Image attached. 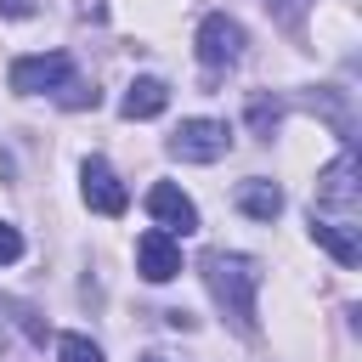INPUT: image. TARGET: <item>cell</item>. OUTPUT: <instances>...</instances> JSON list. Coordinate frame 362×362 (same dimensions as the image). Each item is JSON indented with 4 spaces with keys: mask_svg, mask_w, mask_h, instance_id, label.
Returning a JSON list of instances; mask_svg holds the SVG:
<instances>
[{
    "mask_svg": "<svg viewBox=\"0 0 362 362\" xmlns=\"http://www.w3.org/2000/svg\"><path fill=\"white\" fill-rule=\"evenodd\" d=\"M277 119H283V102H272V96H255V102H249V130H255V136H272Z\"/></svg>",
    "mask_w": 362,
    "mask_h": 362,
    "instance_id": "obj_13",
    "label": "cell"
},
{
    "mask_svg": "<svg viewBox=\"0 0 362 362\" xmlns=\"http://www.w3.org/2000/svg\"><path fill=\"white\" fill-rule=\"evenodd\" d=\"M232 153V130L221 119H181V130L170 136V158L181 164H215Z\"/></svg>",
    "mask_w": 362,
    "mask_h": 362,
    "instance_id": "obj_3",
    "label": "cell"
},
{
    "mask_svg": "<svg viewBox=\"0 0 362 362\" xmlns=\"http://www.w3.org/2000/svg\"><path fill=\"white\" fill-rule=\"evenodd\" d=\"M79 192H85V204L96 215H124L130 209V192H124V181L113 175L107 158H85L79 164Z\"/></svg>",
    "mask_w": 362,
    "mask_h": 362,
    "instance_id": "obj_6",
    "label": "cell"
},
{
    "mask_svg": "<svg viewBox=\"0 0 362 362\" xmlns=\"http://www.w3.org/2000/svg\"><path fill=\"white\" fill-rule=\"evenodd\" d=\"M238 209H243L249 221H277V215H283V187L249 175V181H238Z\"/></svg>",
    "mask_w": 362,
    "mask_h": 362,
    "instance_id": "obj_10",
    "label": "cell"
},
{
    "mask_svg": "<svg viewBox=\"0 0 362 362\" xmlns=\"http://www.w3.org/2000/svg\"><path fill=\"white\" fill-rule=\"evenodd\" d=\"M311 243H322L339 266H356L362 260V243H356V232H345V226H334V221H317L311 215Z\"/></svg>",
    "mask_w": 362,
    "mask_h": 362,
    "instance_id": "obj_11",
    "label": "cell"
},
{
    "mask_svg": "<svg viewBox=\"0 0 362 362\" xmlns=\"http://www.w3.org/2000/svg\"><path fill=\"white\" fill-rule=\"evenodd\" d=\"M238 57H243V23L226 17V11H209V17L198 23V62H204L209 74H221V68H232Z\"/></svg>",
    "mask_w": 362,
    "mask_h": 362,
    "instance_id": "obj_5",
    "label": "cell"
},
{
    "mask_svg": "<svg viewBox=\"0 0 362 362\" xmlns=\"http://www.w3.org/2000/svg\"><path fill=\"white\" fill-rule=\"evenodd\" d=\"M164 107H170V85H164V79H153V74L130 79V90L119 96V113H124V119H158Z\"/></svg>",
    "mask_w": 362,
    "mask_h": 362,
    "instance_id": "obj_9",
    "label": "cell"
},
{
    "mask_svg": "<svg viewBox=\"0 0 362 362\" xmlns=\"http://www.w3.org/2000/svg\"><path fill=\"white\" fill-rule=\"evenodd\" d=\"M57 102H62V107H96V90H90V85H85V79L74 74V79H68V85L57 90Z\"/></svg>",
    "mask_w": 362,
    "mask_h": 362,
    "instance_id": "obj_15",
    "label": "cell"
},
{
    "mask_svg": "<svg viewBox=\"0 0 362 362\" xmlns=\"http://www.w3.org/2000/svg\"><path fill=\"white\" fill-rule=\"evenodd\" d=\"M198 277H204V288H209V300L221 305V317L238 328V334H255L260 322H255V294H260V260L255 255H243V249H209L204 260H198Z\"/></svg>",
    "mask_w": 362,
    "mask_h": 362,
    "instance_id": "obj_1",
    "label": "cell"
},
{
    "mask_svg": "<svg viewBox=\"0 0 362 362\" xmlns=\"http://www.w3.org/2000/svg\"><path fill=\"white\" fill-rule=\"evenodd\" d=\"M79 17H90V23H102V17H107V6H102V0H79Z\"/></svg>",
    "mask_w": 362,
    "mask_h": 362,
    "instance_id": "obj_18",
    "label": "cell"
},
{
    "mask_svg": "<svg viewBox=\"0 0 362 362\" xmlns=\"http://www.w3.org/2000/svg\"><path fill=\"white\" fill-rule=\"evenodd\" d=\"M266 11H272L283 28H300V23H305V11H311V0H266Z\"/></svg>",
    "mask_w": 362,
    "mask_h": 362,
    "instance_id": "obj_14",
    "label": "cell"
},
{
    "mask_svg": "<svg viewBox=\"0 0 362 362\" xmlns=\"http://www.w3.org/2000/svg\"><path fill=\"white\" fill-rule=\"evenodd\" d=\"M141 362H175V356H158V351H153V356H141Z\"/></svg>",
    "mask_w": 362,
    "mask_h": 362,
    "instance_id": "obj_19",
    "label": "cell"
},
{
    "mask_svg": "<svg viewBox=\"0 0 362 362\" xmlns=\"http://www.w3.org/2000/svg\"><path fill=\"white\" fill-rule=\"evenodd\" d=\"M74 79V57L68 51H45V57H17L11 62V90L17 96H57L62 85Z\"/></svg>",
    "mask_w": 362,
    "mask_h": 362,
    "instance_id": "obj_4",
    "label": "cell"
},
{
    "mask_svg": "<svg viewBox=\"0 0 362 362\" xmlns=\"http://www.w3.org/2000/svg\"><path fill=\"white\" fill-rule=\"evenodd\" d=\"M0 17H34V0H0Z\"/></svg>",
    "mask_w": 362,
    "mask_h": 362,
    "instance_id": "obj_17",
    "label": "cell"
},
{
    "mask_svg": "<svg viewBox=\"0 0 362 362\" xmlns=\"http://www.w3.org/2000/svg\"><path fill=\"white\" fill-rule=\"evenodd\" d=\"M311 215L334 221L345 232H356V153L345 147L328 170H317V192H311Z\"/></svg>",
    "mask_w": 362,
    "mask_h": 362,
    "instance_id": "obj_2",
    "label": "cell"
},
{
    "mask_svg": "<svg viewBox=\"0 0 362 362\" xmlns=\"http://www.w3.org/2000/svg\"><path fill=\"white\" fill-rule=\"evenodd\" d=\"M11 260H23V232L11 221H0V266H11Z\"/></svg>",
    "mask_w": 362,
    "mask_h": 362,
    "instance_id": "obj_16",
    "label": "cell"
},
{
    "mask_svg": "<svg viewBox=\"0 0 362 362\" xmlns=\"http://www.w3.org/2000/svg\"><path fill=\"white\" fill-rule=\"evenodd\" d=\"M136 272L147 277V283H170V277H181V243L170 238V232H141L136 238Z\"/></svg>",
    "mask_w": 362,
    "mask_h": 362,
    "instance_id": "obj_8",
    "label": "cell"
},
{
    "mask_svg": "<svg viewBox=\"0 0 362 362\" xmlns=\"http://www.w3.org/2000/svg\"><path fill=\"white\" fill-rule=\"evenodd\" d=\"M147 215L158 221V232H170V238H187V232H198V204L175 187V181H158V187H147Z\"/></svg>",
    "mask_w": 362,
    "mask_h": 362,
    "instance_id": "obj_7",
    "label": "cell"
},
{
    "mask_svg": "<svg viewBox=\"0 0 362 362\" xmlns=\"http://www.w3.org/2000/svg\"><path fill=\"white\" fill-rule=\"evenodd\" d=\"M57 362H102V345L85 334H57Z\"/></svg>",
    "mask_w": 362,
    "mask_h": 362,
    "instance_id": "obj_12",
    "label": "cell"
}]
</instances>
